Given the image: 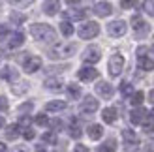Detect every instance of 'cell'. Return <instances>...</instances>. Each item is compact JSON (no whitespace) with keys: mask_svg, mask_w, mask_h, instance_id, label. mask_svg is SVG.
I'll list each match as a JSON object with an SVG mask.
<instances>
[{"mask_svg":"<svg viewBox=\"0 0 154 152\" xmlns=\"http://www.w3.org/2000/svg\"><path fill=\"white\" fill-rule=\"evenodd\" d=\"M49 126H51V128H55V130H58V132H60V130H62V128H64V122H62V120H58V118H53L51 122H49Z\"/></svg>","mask_w":154,"mask_h":152,"instance_id":"34","label":"cell"},{"mask_svg":"<svg viewBox=\"0 0 154 152\" xmlns=\"http://www.w3.org/2000/svg\"><path fill=\"white\" fill-rule=\"evenodd\" d=\"M132 28H134V32H135L137 38L149 34V25L139 17V15H134V17H132Z\"/></svg>","mask_w":154,"mask_h":152,"instance_id":"7","label":"cell"},{"mask_svg":"<svg viewBox=\"0 0 154 152\" xmlns=\"http://www.w3.org/2000/svg\"><path fill=\"white\" fill-rule=\"evenodd\" d=\"M25 43V34L23 32H15L10 36V40H8V47L10 49H15V47H19V45Z\"/></svg>","mask_w":154,"mask_h":152,"instance_id":"16","label":"cell"},{"mask_svg":"<svg viewBox=\"0 0 154 152\" xmlns=\"http://www.w3.org/2000/svg\"><path fill=\"white\" fill-rule=\"evenodd\" d=\"M120 92H122V96H132L134 94V87L130 85L128 81H124V83H120Z\"/></svg>","mask_w":154,"mask_h":152,"instance_id":"31","label":"cell"},{"mask_svg":"<svg viewBox=\"0 0 154 152\" xmlns=\"http://www.w3.org/2000/svg\"><path fill=\"white\" fill-rule=\"evenodd\" d=\"M143 8H147V13L154 17V2H143Z\"/></svg>","mask_w":154,"mask_h":152,"instance_id":"38","label":"cell"},{"mask_svg":"<svg viewBox=\"0 0 154 152\" xmlns=\"http://www.w3.org/2000/svg\"><path fill=\"white\" fill-rule=\"evenodd\" d=\"M96 94L100 98H103V100H109L113 96V85H109L107 81H100L96 85Z\"/></svg>","mask_w":154,"mask_h":152,"instance_id":"10","label":"cell"},{"mask_svg":"<svg viewBox=\"0 0 154 152\" xmlns=\"http://www.w3.org/2000/svg\"><path fill=\"white\" fill-rule=\"evenodd\" d=\"M58 10H60V2H57V0L43 2V11L47 15H55V13H58Z\"/></svg>","mask_w":154,"mask_h":152,"instance_id":"20","label":"cell"},{"mask_svg":"<svg viewBox=\"0 0 154 152\" xmlns=\"http://www.w3.org/2000/svg\"><path fill=\"white\" fill-rule=\"evenodd\" d=\"M134 6H135V2H126V0L120 2V8H134Z\"/></svg>","mask_w":154,"mask_h":152,"instance_id":"42","label":"cell"},{"mask_svg":"<svg viewBox=\"0 0 154 152\" xmlns=\"http://www.w3.org/2000/svg\"><path fill=\"white\" fill-rule=\"evenodd\" d=\"M17 77H19V71L13 70L11 66H6L0 70V79H4V81H15Z\"/></svg>","mask_w":154,"mask_h":152,"instance_id":"14","label":"cell"},{"mask_svg":"<svg viewBox=\"0 0 154 152\" xmlns=\"http://www.w3.org/2000/svg\"><path fill=\"white\" fill-rule=\"evenodd\" d=\"M21 133H23V130L17 124H10V126H8V130H6V137L10 139V141H15Z\"/></svg>","mask_w":154,"mask_h":152,"instance_id":"22","label":"cell"},{"mask_svg":"<svg viewBox=\"0 0 154 152\" xmlns=\"http://www.w3.org/2000/svg\"><path fill=\"white\" fill-rule=\"evenodd\" d=\"M152 51H154V45H152Z\"/></svg>","mask_w":154,"mask_h":152,"instance_id":"52","label":"cell"},{"mask_svg":"<svg viewBox=\"0 0 154 152\" xmlns=\"http://www.w3.org/2000/svg\"><path fill=\"white\" fill-rule=\"evenodd\" d=\"M4 124H6V120H4V117H0V130L4 128Z\"/></svg>","mask_w":154,"mask_h":152,"instance_id":"48","label":"cell"},{"mask_svg":"<svg viewBox=\"0 0 154 152\" xmlns=\"http://www.w3.org/2000/svg\"><path fill=\"white\" fill-rule=\"evenodd\" d=\"M122 137H124V141H126V148L128 147H135V145H139V139H137V135H135V132L134 130H122Z\"/></svg>","mask_w":154,"mask_h":152,"instance_id":"17","label":"cell"},{"mask_svg":"<svg viewBox=\"0 0 154 152\" xmlns=\"http://www.w3.org/2000/svg\"><path fill=\"white\" fill-rule=\"evenodd\" d=\"M149 118H150V120H154V109H152V111L149 113Z\"/></svg>","mask_w":154,"mask_h":152,"instance_id":"49","label":"cell"},{"mask_svg":"<svg viewBox=\"0 0 154 152\" xmlns=\"http://www.w3.org/2000/svg\"><path fill=\"white\" fill-rule=\"evenodd\" d=\"M6 150H8V147L4 145V143H2V141H0V152H6Z\"/></svg>","mask_w":154,"mask_h":152,"instance_id":"47","label":"cell"},{"mask_svg":"<svg viewBox=\"0 0 154 152\" xmlns=\"http://www.w3.org/2000/svg\"><path fill=\"white\" fill-rule=\"evenodd\" d=\"M149 132H154V126H152V128H150V130H149Z\"/></svg>","mask_w":154,"mask_h":152,"instance_id":"51","label":"cell"},{"mask_svg":"<svg viewBox=\"0 0 154 152\" xmlns=\"http://www.w3.org/2000/svg\"><path fill=\"white\" fill-rule=\"evenodd\" d=\"M98 100H94L92 96H87L83 100V103H81V107H79V111L83 113V115H92V113H96L98 111Z\"/></svg>","mask_w":154,"mask_h":152,"instance_id":"9","label":"cell"},{"mask_svg":"<svg viewBox=\"0 0 154 152\" xmlns=\"http://www.w3.org/2000/svg\"><path fill=\"white\" fill-rule=\"evenodd\" d=\"M100 58H102V51H100L98 45H88L83 53V60L87 64H96L100 62Z\"/></svg>","mask_w":154,"mask_h":152,"instance_id":"5","label":"cell"},{"mask_svg":"<svg viewBox=\"0 0 154 152\" xmlns=\"http://www.w3.org/2000/svg\"><path fill=\"white\" fill-rule=\"evenodd\" d=\"M100 34V25L94 21H88L85 23V25H81L79 28V38L81 40H92V38H96Z\"/></svg>","mask_w":154,"mask_h":152,"instance_id":"3","label":"cell"},{"mask_svg":"<svg viewBox=\"0 0 154 152\" xmlns=\"http://www.w3.org/2000/svg\"><path fill=\"white\" fill-rule=\"evenodd\" d=\"M147 150H149V152H154V143H149V145H147Z\"/></svg>","mask_w":154,"mask_h":152,"instance_id":"46","label":"cell"},{"mask_svg":"<svg viewBox=\"0 0 154 152\" xmlns=\"http://www.w3.org/2000/svg\"><path fill=\"white\" fill-rule=\"evenodd\" d=\"M149 102L154 103V90H150V92H149Z\"/></svg>","mask_w":154,"mask_h":152,"instance_id":"45","label":"cell"},{"mask_svg":"<svg viewBox=\"0 0 154 152\" xmlns=\"http://www.w3.org/2000/svg\"><path fill=\"white\" fill-rule=\"evenodd\" d=\"M10 107V103H8V100L4 96H0V111H4V109H8Z\"/></svg>","mask_w":154,"mask_h":152,"instance_id":"40","label":"cell"},{"mask_svg":"<svg viewBox=\"0 0 154 152\" xmlns=\"http://www.w3.org/2000/svg\"><path fill=\"white\" fill-rule=\"evenodd\" d=\"M81 87L79 85H68V98H72V100H79L81 98Z\"/></svg>","mask_w":154,"mask_h":152,"instance_id":"24","label":"cell"},{"mask_svg":"<svg viewBox=\"0 0 154 152\" xmlns=\"http://www.w3.org/2000/svg\"><path fill=\"white\" fill-rule=\"evenodd\" d=\"M70 135H72V137H73V139H79V137H81V135H83V132H81V128H79V126H77V120H75V118L72 120V128H70Z\"/></svg>","mask_w":154,"mask_h":152,"instance_id":"29","label":"cell"},{"mask_svg":"<svg viewBox=\"0 0 154 152\" xmlns=\"http://www.w3.org/2000/svg\"><path fill=\"white\" fill-rule=\"evenodd\" d=\"M139 68H141L143 71H150V70H154V60L149 58V56L139 58Z\"/></svg>","mask_w":154,"mask_h":152,"instance_id":"25","label":"cell"},{"mask_svg":"<svg viewBox=\"0 0 154 152\" xmlns=\"http://www.w3.org/2000/svg\"><path fill=\"white\" fill-rule=\"evenodd\" d=\"M36 124H40V126H47V124H49V120H47V117H45V115H38V117H36Z\"/></svg>","mask_w":154,"mask_h":152,"instance_id":"37","label":"cell"},{"mask_svg":"<svg viewBox=\"0 0 154 152\" xmlns=\"http://www.w3.org/2000/svg\"><path fill=\"white\" fill-rule=\"evenodd\" d=\"M64 17L72 19V21H83L85 17H87V11H85V10H68L64 13Z\"/></svg>","mask_w":154,"mask_h":152,"instance_id":"21","label":"cell"},{"mask_svg":"<svg viewBox=\"0 0 154 152\" xmlns=\"http://www.w3.org/2000/svg\"><path fill=\"white\" fill-rule=\"evenodd\" d=\"M102 118H103V122L113 124L115 120H117V109H113V107L103 109V111H102Z\"/></svg>","mask_w":154,"mask_h":152,"instance_id":"23","label":"cell"},{"mask_svg":"<svg viewBox=\"0 0 154 152\" xmlns=\"http://www.w3.org/2000/svg\"><path fill=\"white\" fill-rule=\"evenodd\" d=\"M26 17L25 15H21V13H11V23L13 25H21V23H25Z\"/></svg>","mask_w":154,"mask_h":152,"instance_id":"32","label":"cell"},{"mask_svg":"<svg viewBox=\"0 0 154 152\" xmlns=\"http://www.w3.org/2000/svg\"><path fill=\"white\" fill-rule=\"evenodd\" d=\"M77 77L81 81H94L98 77V70H94V68H90V66H85L77 71Z\"/></svg>","mask_w":154,"mask_h":152,"instance_id":"12","label":"cell"},{"mask_svg":"<svg viewBox=\"0 0 154 152\" xmlns=\"http://www.w3.org/2000/svg\"><path fill=\"white\" fill-rule=\"evenodd\" d=\"M32 107H34V105L32 103H25V105H21V107H19V113H23V115H25V113H28V111H32Z\"/></svg>","mask_w":154,"mask_h":152,"instance_id":"39","label":"cell"},{"mask_svg":"<svg viewBox=\"0 0 154 152\" xmlns=\"http://www.w3.org/2000/svg\"><path fill=\"white\" fill-rule=\"evenodd\" d=\"M75 51H77V45H75V43L64 41V43H55V45H53V47L47 51V55H49V58H53V60H62V58H70Z\"/></svg>","mask_w":154,"mask_h":152,"instance_id":"2","label":"cell"},{"mask_svg":"<svg viewBox=\"0 0 154 152\" xmlns=\"http://www.w3.org/2000/svg\"><path fill=\"white\" fill-rule=\"evenodd\" d=\"M13 152H28V148H26V147H15Z\"/></svg>","mask_w":154,"mask_h":152,"instance_id":"44","label":"cell"},{"mask_svg":"<svg viewBox=\"0 0 154 152\" xmlns=\"http://www.w3.org/2000/svg\"><path fill=\"white\" fill-rule=\"evenodd\" d=\"M36 152H47V150H43V148H38V150H36Z\"/></svg>","mask_w":154,"mask_h":152,"instance_id":"50","label":"cell"},{"mask_svg":"<svg viewBox=\"0 0 154 152\" xmlns=\"http://www.w3.org/2000/svg\"><path fill=\"white\" fill-rule=\"evenodd\" d=\"M42 141L43 143H49V145H55V143H57V133L55 132H45L42 135Z\"/></svg>","mask_w":154,"mask_h":152,"instance_id":"30","label":"cell"},{"mask_svg":"<svg viewBox=\"0 0 154 152\" xmlns=\"http://www.w3.org/2000/svg\"><path fill=\"white\" fill-rule=\"evenodd\" d=\"M107 30H109V34L113 36V38H120V36H124L126 34V30H128V25L124 21H113V23H109V26H107Z\"/></svg>","mask_w":154,"mask_h":152,"instance_id":"8","label":"cell"},{"mask_svg":"<svg viewBox=\"0 0 154 152\" xmlns=\"http://www.w3.org/2000/svg\"><path fill=\"white\" fill-rule=\"evenodd\" d=\"M30 34H32V38L38 41H55L57 40L55 28L45 25V23H36V25H32L30 26Z\"/></svg>","mask_w":154,"mask_h":152,"instance_id":"1","label":"cell"},{"mask_svg":"<svg viewBox=\"0 0 154 152\" xmlns=\"http://www.w3.org/2000/svg\"><path fill=\"white\" fill-rule=\"evenodd\" d=\"M73 152H88V148L85 147V145H75V148H73Z\"/></svg>","mask_w":154,"mask_h":152,"instance_id":"41","label":"cell"},{"mask_svg":"<svg viewBox=\"0 0 154 152\" xmlns=\"http://www.w3.org/2000/svg\"><path fill=\"white\" fill-rule=\"evenodd\" d=\"M68 107V103L64 102V100H53V102H49L47 105H45V111H53V113H55V111H62V109H66Z\"/></svg>","mask_w":154,"mask_h":152,"instance_id":"19","label":"cell"},{"mask_svg":"<svg viewBox=\"0 0 154 152\" xmlns=\"http://www.w3.org/2000/svg\"><path fill=\"white\" fill-rule=\"evenodd\" d=\"M11 90H13V92L15 94H23V92H26V90H28V85H26V83H23V87H11Z\"/></svg>","mask_w":154,"mask_h":152,"instance_id":"35","label":"cell"},{"mask_svg":"<svg viewBox=\"0 0 154 152\" xmlns=\"http://www.w3.org/2000/svg\"><path fill=\"white\" fill-rule=\"evenodd\" d=\"M145 53H147V47H139V49H137V56L143 58V56H145Z\"/></svg>","mask_w":154,"mask_h":152,"instance_id":"43","label":"cell"},{"mask_svg":"<svg viewBox=\"0 0 154 152\" xmlns=\"http://www.w3.org/2000/svg\"><path fill=\"white\" fill-rule=\"evenodd\" d=\"M98 150L100 152H115V150H117V141H115V139H107L103 145H100Z\"/></svg>","mask_w":154,"mask_h":152,"instance_id":"26","label":"cell"},{"mask_svg":"<svg viewBox=\"0 0 154 152\" xmlns=\"http://www.w3.org/2000/svg\"><path fill=\"white\" fill-rule=\"evenodd\" d=\"M143 100H145V94H143V90H137V92H134L132 94V105H135V107H139V105L143 103Z\"/></svg>","mask_w":154,"mask_h":152,"instance_id":"27","label":"cell"},{"mask_svg":"<svg viewBox=\"0 0 154 152\" xmlns=\"http://www.w3.org/2000/svg\"><path fill=\"white\" fill-rule=\"evenodd\" d=\"M42 68V58L40 56H25L23 60V70L26 73H34Z\"/></svg>","mask_w":154,"mask_h":152,"instance_id":"6","label":"cell"},{"mask_svg":"<svg viewBox=\"0 0 154 152\" xmlns=\"http://www.w3.org/2000/svg\"><path fill=\"white\" fill-rule=\"evenodd\" d=\"M23 137H25L26 141H30V139H34V137H36V132H34V130H30V128H26V130L23 132Z\"/></svg>","mask_w":154,"mask_h":152,"instance_id":"36","label":"cell"},{"mask_svg":"<svg viewBox=\"0 0 154 152\" xmlns=\"http://www.w3.org/2000/svg\"><path fill=\"white\" fill-rule=\"evenodd\" d=\"M87 133H88V137H90V139L98 141V139L103 135V128L100 126V124H90V126H88V130H87Z\"/></svg>","mask_w":154,"mask_h":152,"instance_id":"18","label":"cell"},{"mask_svg":"<svg viewBox=\"0 0 154 152\" xmlns=\"http://www.w3.org/2000/svg\"><path fill=\"white\" fill-rule=\"evenodd\" d=\"M124 70V56L120 53H115V55L109 58V75L111 77H119Z\"/></svg>","mask_w":154,"mask_h":152,"instance_id":"4","label":"cell"},{"mask_svg":"<svg viewBox=\"0 0 154 152\" xmlns=\"http://www.w3.org/2000/svg\"><path fill=\"white\" fill-rule=\"evenodd\" d=\"M145 118H149V113L143 107H137V109H134L132 113H130V120H132L134 124H143Z\"/></svg>","mask_w":154,"mask_h":152,"instance_id":"13","label":"cell"},{"mask_svg":"<svg viewBox=\"0 0 154 152\" xmlns=\"http://www.w3.org/2000/svg\"><path fill=\"white\" fill-rule=\"evenodd\" d=\"M94 13L98 17H109L113 13V6L109 2H96L94 4Z\"/></svg>","mask_w":154,"mask_h":152,"instance_id":"11","label":"cell"},{"mask_svg":"<svg viewBox=\"0 0 154 152\" xmlns=\"http://www.w3.org/2000/svg\"><path fill=\"white\" fill-rule=\"evenodd\" d=\"M45 88H49V90H55V92H60V90H62V79H58V77H47L45 79Z\"/></svg>","mask_w":154,"mask_h":152,"instance_id":"15","label":"cell"},{"mask_svg":"<svg viewBox=\"0 0 154 152\" xmlns=\"http://www.w3.org/2000/svg\"><path fill=\"white\" fill-rule=\"evenodd\" d=\"M30 122H32V120H30V117L28 115H21V118H19V128H23V126H25V130H26V128L30 126Z\"/></svg>","mask_w":154,"mask_h":152,"instance_id":"33","label":"cell"},{"mask_svg":"<svg viewBox=\"0 0 154 152\" xmlns=\"http://www.w3.org/2000/svg\"><path fill=\"white\" fill-rule=\"evenodd\" d=\"M60 32H62L66 38H68V36H72V34H73V26H72V23H70V21H62V23H60Z\"/></svg>","mask_w":154,"mask_h":152,"instance_id":"28","label":"cell"}]
</instances>
